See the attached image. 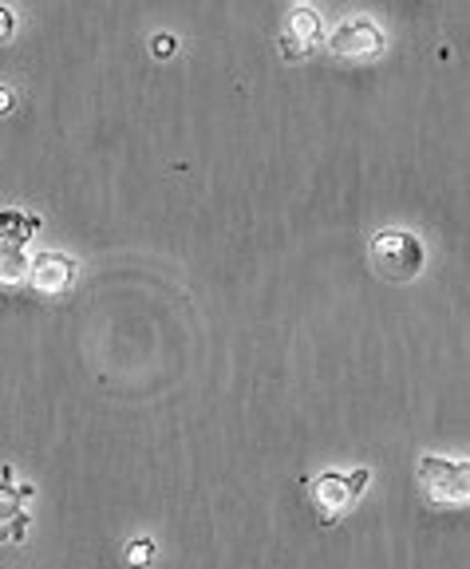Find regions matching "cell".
<instances>
[{
  "label": "cell",
  "instance_id": "obj_1",
  "mask_svg": "<svg viewBox=\"0 0 470 569\" xmlns=\"http://www.w3.org/2000/svg\"><path fill=\"white\" fill-rule=\"evenodd\" d=\"M371 470L360 467V470H348V475H320V479L308 482V495H313V506H317V518L320 522H336L340 515H348V506L360 498V490L368 487Z\"/></svg>",
  "mask_w": 470,
  "mask_h": 569
},
{
  "label": "cell",
  "instance_id": "obj_2",
  "mask_svg": "<svg viewBox=\"0 0 470 569\" xmlns=\"http://www.w3.org/2000/svg\"><path fill=\"white\" fill-rule=\"evenodd\" d=\"M371 257H376L384 277L407 281L423 270L427 253L416 234H407V230H384V234H376V242H371Z\"/></svg>",
  "mask_w": 470,
  "mask_h": 569
},
{
  "label": "cell",
  "instance_id": "obj_3",
  "mask_svg": "<svg viewBox=\"0 0 470 569\" xmlns=\"http://www.w3.org/2000/svg\"><path fill=\"white\" fill-rule=\"evenodd\" d=\"M419 482H423L427 498L439 506H467L470 498V475L467 463L439 459V455H427L419 463Z\"/></svg>",
  "mask_w": 470,
  "mask_h": 569
},
{
  "label": "cell",
  "instance_id": "obj_4",
  "mask_svg": "<svg viewBox=\"0 0 470 569\" xmlns=\"http://www.w3.org/2000/svg\"><path fill=\"white\" fill-rule=\"evenodd\" d=\"M333 52L340 55V60H376V55L384 52V37H380V28L371 24L368 17H352V20H344L340 28L333 32Z\"/></svg>",
  "mask_w": 470,
  "mask_h": 569
},
{
  "label": "cell",
  "instance_id": "obj_5",
  "mask_svg": "<svg viewBox=\"0 0 470 569\" xmlns=\"http://www.w3.org/2000/svg\"><path fill=\"white\" fill-rule=\"evenodd\" d=\"M28 281L40 293H64L75 281V262L64 253H40L37 262H28Z\"/></svg>",
  "mask_w": 470,
  "mask_h": 569
},
{
  "label": "cell",
  "instance_id": "obj_6",
  "mask_svg": "<svg viewBox=\"0 0 470 569\" xmlns=\"http://www.w3.org/2000/svg\"><path fill=\"white\" fill-rule=\"evenodd\" d=\"M320 40V17L313 9H293L289 20H285V37H280V44H285V52L289 55H305L308 48Z\"/></svg>",
  "mask_w": 470,
  "mask_h": 569
},
{
  "label": "cell",
  "instance_id": "obj_7",
  "mask_svg": "<svg viewBox=\"0 0 470 569\" xmlns=\"http://www.w3.org/2000/svg\"><path fill=\"white\" fill-rule=\"evenodd\" d=\"M37 230V217L24 210H0V250H24V242Z\"/></svg>",
  "mask_w": 470,
  "mask_h": 569
},
{
  "label": "cell",
  "instance_id": "obj_8",
  "mask_svg": "<svg viewBox=\"0 0 470 569\" xmlns=\"http://www.w3.org/2000/svg\"><path fill=\"white\" fill-rule=\"evenodd\" d=\"M28 277L24 250H0V285H20Z\"/></svg>",
  "mask_w": 470,
  "mask_h": 569
},
{
  "label": "cell",
  "instance_id": "obj_9",
  "mask_svg": "<svg viewBox=\"0 0 470 569\" xmlns=\"http://www.w3.org/2000/svg\"><path fill=\"white\" fill-rule=\"evenodd\" d=\"M17 506H20V498H17V487H12V470L4 467L0 470V526L17 522Z\"/></svg>",
  "mask_w": 470,
  "mask_h": 569
},
{
  "label": "cell",
  "instance_id": "obj_10",
  "mask_svg": "<svg viewBox=\"0 0 470 569\" xmlns=\"http://www.w3.org/2000/svg\"><path fill=\"white\" fill-rule=\"evenodd\" d=\"M151 558H154V546L146 542V538H143V542H131V546H127V561H131L135 569H143Z\"/></svg>",
  "mask_w": 470,
  "mask_h": 569
},
{
  "label": "cell",
  "instance_id": "obj_11",
  "mask_svg": "<svg viewBox=\"0 0 470 569\" xmlns=\"http://www.w3.org/2000/svg\"><path fill=\"white\" fill-rule=\"evenodd\" d=\"M12 28H17V17H12V12L4 9V4H0V40H9Z\"/></svg>",
  "mask_w": 470,
  "mask_h": 569
},
{
  "label": "cell",
  "instance_id": "obj_12",
  "mask_svg": "<svg viewBox=\"0 0 470 569\" xmlns=\"http://www.w3.org/2000/svg\"><path fill=\"white\" fill-rule=\"evenodd\" d=\"M12 103H17V95H12L9 88H0V115H4V111H9Z\"/></svg>",
  "mask_w": 470,
  "mask_h": 569
},
{
  "label": "cell",
  "instance_id": "obj_13",
  "mask_svg": "<svg viewBox=\"0 0 470 569\" xmlns=\"http://www.w3.org/2000/svg\"><path fill=\"white\" fill-rule=\"evenodd\" d=\"M171 48H174L171 37H159V40H154V52H171Z\"/></svg>",
  "mask_w": 470,
  "mask_h": 569
}]
</instances>
